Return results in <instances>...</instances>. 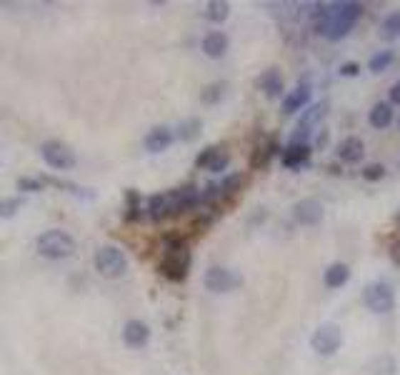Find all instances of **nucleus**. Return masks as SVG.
Here are the masks:
<instances>
[{"instance_id":"13","label":"nucleus","mask_w":400,"mask_h":375,"mask_svg":"<svg viewBox=\"0 0 400 375\" xmlns=\"http://www.w3.org/2000/svg\"><path fill=\"white\" fill-rule=\"evenodd\" d=\"M363 155H365V145L358 135L343 138L340 145H338V158L345 160V163H360Z\"/></svg>"},{"instance_id":"11","label":"nucleus","mask_w":400,"mask_h":375,"mask_svg":"<svg viewBox=\"0 0 400 375\" xmlns=\"http://www.w3.org/2000/svg\"><path fill=\"white\" fill-rule=\"evenodd\" d=\"M150 340V328L143 320H128L123 325V343L130 345V348H143Z\"/></svg>"},{"instance_id":"10","label":"nucleus","mask_w":400,"mask_h":375,"mask_svg":"<svg viewBox=\"0 0 400 375\" xmlns=\"http://www.w3.org/2000/svg\"><path fill=\"white\" fill-rule=\"evenodd\" d=\"M170 193V203H173V216H180L185 211H193L200 203V193L195 191L193 185H185L178 191H168Z\"/></svg>"},{"instance_id":"36","label":"nucleus","mask_w":400,"mask_h":375,"mask_svg":"<svg viewBox=\"0 0 400 375\" xmlns=\"http://www.w3.org/2000/svg\"><path fill=\"white\" fill-rule=\"evenodd\" d=\"M358 73H360V65H358V63H345V65H340V75H343V78H355Z\"/></svg>"},{"instance_id":"26","label":"nucleus","mask_w":400,"mask_h":375,"mask_svg":"<svg viewBox=\"0 0 400 375\" xmlns=\"http://www.w3.org/2000/svg\"><path fill=\"white\" fill-rule=\"evenodd\" d=\"M275 150H278V145H275L273 140H268L265 145H260L253 155V168H263V165H268V160L273 158Z\"/></svg>"},{"instance_id":"34","label":"nucleus","mask_w":400,"mask_h":375,"mask_svg":"<svg viewBox=\"0 0 400 375\" xmlns=\"http://www.w3.org/2000/svg\"><path fill=\"white\" fill-rule=\"evenodd\" d=\"M18 191H23V193H38V191H43V180L21 178V180H18Z\"/></svg>"},{"instance_id":"15","label":"nucleus","mask_w":400,"mask_h":375,"mask_svg":"<svg viewBox=\"0 0 400 375\" xmlns=\"http://www.w3.org/2000/svg\"><path fill=\"white\" fill-rule=\"evenodd\" d=\"M258 88L263 90V93H265L268 98L280 96V93L285 90V78H283V73H280L278 68L263 70V73H260V78H258Z\"/></svg>"},{"instance_id":"32","label":"nucleus","mask_w":400,"mask_h":375,"mask_svg":"<svg viewBox=\"0 0 400 375\" xmlns=\"http://www.w3.org/2000/svg\"><path fill=\"white\" fill-rule=\"evenodd\" d=\"M228 163H230V155H228L223 148H218V153L213 155L211 165H208L206 170H211V173H221V170H226V168H228Z\"/></svg>"},{"instance_id":"31","label":"nucleus","mask_w":400,"mask_h":375,"mask_svg":"<svg viewBox=\"0 0 400 375\" xmlns=\"http://www.w3.org/2000/svg\"><path fill=\"white\" fill-rule=\"evenodd\" d=\"M126 201H128L126 218H128V220H138V218H140V196H138L135 191H128L126 193Z\"/></svg>"},{"instance_id":"38","label":"nucleus","mask_w":400,"mask_h":375,"mask_svg":"<svg viewBox=\"0 0 400 375\" xmlns=\"http://www.w3.org/2000/svg\"><path fill=\"white\" fill-rule=\"evenodd\" d=\"M390 106H400V83L390 88Z\"/></svg>"},{"instance_id":"29","label":"nucleus","mask_w":400,"mask_h":375,"mask_svg":"<svg viewBox=\"0 0 400 375\" xmlns=\"http://www.w3.org/2000/svg\"><path fill=\"white\" fill-rule=\"evenodd\" d=\"M45 183H53V185H58V188H63V191L73 193V196H78V198H93V193H90V191H85V188H78V185H75V183H68V180L45 178Z\"/></svg>"},{"instance_id":"24","label":"nucleus","mask_w":400,"mask_h":375,"mask_svg":"<svg viewBox=\"0 0 400 375\" xmlns=\"http://www.w3.org/2000/svg\"><path fill=\"white\" fill-rule=\"evenodd\" d=\"M226 83H211L203 88V93H200V101L206 103V106H216V103L223 101V96H226Z\"/></svg>"},{"instance_id":"4","label":"nucleus","mask_w":400,"mask_h":375,"mask_svg":"<svg viewBox=\"0 0 400 375\" xmlns=\"http://www.w3.org/2000/svg\"><path fill=\"white\" fill-rule=\"evenodd\" d=\"M93 263H95V270H98L100 275H106V278H121L128 268L126 253H123L121 248H116V245H103V248H98Z\"/></svg>"},{"instance_id":"7","label":"nucleus","mask_w":400,"mask_h":375,"mask_svg":"<svg viewBox=\"0 0 400 375\" xmlns=\"http://www.w3.org/2000/svg\"><path fill=\"white\" fill-rule=\"evenodd\" d=\"M40 153H43V160L55 170H70L75 165V153L65 143H60V140H48V143H43Z\"/></svg>"},{"instance_id":"33","label":"nucleus","mask_w":400,"mask_h":375,"mask_svg":"<svg viewBox=\"0 0 400 375\" xmlns=\"http://www.w3.org/2000/svg\"><path fill=\"white\" fill-rule=\"evenodd\" d=\"M385 175V165H380V163H370V165H365V170H363V178L368 180V183H375V180H380Z\"/></svg>"},{"instance_id":"16","label":"nucleus","mask_w":400,"mask_h":375,"mask_svg":"<svg viewBox=\"0 0 400 375\" xmlns=\"http://www.w3.org/2000/svg\"><path fill=\"white\" fill-rule=\"evenodd\" d=\"M228 45H230V40H228V35L221 30H213L203 38V53H206L208 58H216V60L223 58V55L228 53Z\"/></svg>"},{"instance_id":"22","label":"nucleus","mask_w":400,"mask_h":375,"mask_svg":"<svg viewBox=\"0 0 400 375\" xmlns=\"http://www.w3.org/2000/svg\"><path fill=\"white\" fill-rule=\"evenodd\" d=\"M228 16H230V6L226 0H211L206 6V18L211 23H226Z\"/></svg>"},{"instance_id":"23","label":"nucleus","mask_w":400,"mask_h":375,"mask_svg":"<svg viewBox=\"0 0 400 375\" xmlns=\"http://www.w3.org/2000/svg\"><path fill=\"white\" fill-rule=\"evenodd\" d=\"M380 38H383V40H395V38H400V11L390 13L383 21V26H380Z\"/></svg>"},{"instance_id":"30","label":"nucleus","mask_w":400,"mask_h":375,"mask_svg":"<svg viewBox=\"0 0 400 375\" xmlns=\"http://www.w3.org/2000/svg\"><path fill=\"white\" fill-rule=\"evenodd\" d=\"M23 201L21 198H0V218H13L21 211Z\"/></svg>"},{"instance_id":"39","label":"nucleus","mask_w":400,"mask_h":375,"mask_svg":"<svg viewBox=\"0 0 400 375\" xmlns=\"http://www.w3.org/2000/svg\"><path fill=\"white\" fill-rule=\"evenodd\" d=\"M398 225H400V213H398Z\"/></svg>"},{"instance_id":"27","label":"nucleus","mask_w":400,"mask_h":375,"mask_svg":"<svg viewBox=\"0 0 400 375\" xmlns=\"http://www.w3.org/2000/svg\"><path fill=\"white\" fill-rule=\"evenodd\" d=\"M393 60H395L393 50H380V53H375L373 58H370V70H373V73H383Z\"/></svg>"},{"instance_id":"28","label":"nucleus","mask_w":400,"mask_h":375,"mask_svg":"<svg viewBox=\"0 0 400 375\" xmlns=\"http://www.w3.org/2000/svg\"><path fill=\"white\" fill-rule=\"evenodd\" d=\"M218 188H221V196H233V193H238L243 188V175L240 173L228 175L226 180H221V183H218Z\"/></svg>"},{"instance_id":"18","label":"nucleus","mask_w":400,"mask_h":375,"mask_svg":"<svg viewBox=\"0 0 400 375\" xmlns=\"http://www.w3.org/2000/svg\"><path fill=\"white\" fill-rule=\"evenodd\" d=\"M311 103V88H306V85H298V88L293 90V93H288L283 101V113L285 116H293V113H298L303 106H308Z\"/></svg>"},{"instance_id":"19","label":"nucleus","mask_w":400,"mask_h":375,"mask_svg":"<svg viewBox=\"0 0 400 375\" xmlns=\"http://www.w3.org/2000/svg\"><path fill=\"white\" fill-rule=\"evenodd\" d=\"M326 116H328V101L313 103V106L308 108L303 116H300V125L298 128H303V130H308V128H316ZM308 133H311V130H308Z\"/></svg>"},{"instance_id":"12","label":"nucleus","mask_w":400,"mask_h":375,"mask_svg":"<svg viewBox=\"0 0 400 375\" xmlns=\"http://www.w3.org/2000/svg\"><path fill=\"white\" fill-rule=\"evenodd\" d=\"M173 138H175V133L170 130L168 125H155L153 130L145 135V150L148 153H163V150L170 148Z\"/></svg>"},{"instance_id":"37","label":"nucleus","mask_w":400,"mask_h":375,"mask_svg":"<svg viewBox=\"0 0 400 375\" xmlns=\"http://www.w3.org/2000/svg\"><path fill=\"white\" fill-rule=\"evenodd\" d=\"M390 258H393L395 265H400V238L393 240V245H390Z\"/></svg>"},{"instance_id":"25","label":"nucleus","mask_w":400,"mask_h":375,"mask_svg":"<svg viewBox=\"0 0 400 375\" xmlns=\"http://www.w3.org/2000/svg\"><path fill=\"white\" fill-rule=\"evenodd\" d=\"M200 128H203L200 118H190V121L180 123V128H178V138H180V140H185V143H190V140H195V138L200 135Z\"/></svg>"},{"instance_id":"5","label":"nucleus","mask_w":400,"mask_h":375,"mask_svg":"<svg viewBox=\"0 0 400 375\" xmlns=\"http://www.w3.org/2000/svg\"><path fill=\"white\" fill-rule=\"evenodd\" d=\"M363 306L368 308V310L378 313V315L390 313L395 308V291L388 286V283H383V280H378V283H368L363 291Z\"/></svg>"},{"instance_id":"17","label":"nucleus","mask_w":400,"mask_h":375,"mask_svg":"<svg viewBox=\"0 0 400 375\" xmlns=\"http://www.w3.org/2000/svg\"><path fill=\"white\" fill-rule=\"evenodd\" d=\"M311 160V145L308 143H290L288 148L283 150V165L285 168H300Z\"/></svg>"},{"instance_id":"21","label":"nucleus","mask_w":400,"mask_h":375,"mask_svg":"<svg viewBox=\"0 0 400 375\" xmlns=\"http://www.w3.org/2000/svg\"><path fill=\"white\" fill-rule=\"evenodd\" d=\"M368 121H370V125L378 128V130L388 128L390 123H393V106H390V103H375Z\"/></svg>"},{"instance_id":"2","label":"nucleus","mask_w":400,"mask_h":375,"mask_svg":"<svg viewBox=\"0 0 400 375\" xmlns=\"http://www.w3.org/2000/svg\"><path fill=\"white\" fill-rule=\"evenodd\" d=\"M190 263H193V255H190L188 245L183 240H170L168 248H165L163 263H160V273L173 283H180V280L188 278Z\"/></svg>"},{"instance_id":"1","label":"nucleus","mask_w":400,"mask_h":375,"mask_svg":"<svg viewBox=\"0 0 400 375\" xmlns=\"http://www.w3.org/2000/svg\"><path fill=\"white\" fill-rule=\"evenodd\" d=\"M363 16V6L360 3H330V6H318L313 13V28L318 35L328 38V40H343L348 33L353 30V26Z\"/></svg>"},{"instance_id":"20","label":"nucleus","mask_w":400,"mask_h":375,"mask_svg":"<svg viewBox=\"0 0 400 375\" xmlns=\"http://www.w3.org/2000/svg\"><path fill=\"white\" fill-rule=\"evenodd\" d=\"M348 278H350V268H348L345 263L328 265L326 275H323V280H326L328 288H343L348 283Z\"/></svg>"},{"instance_id":"3","label":"nucleus","mask_w":400,"mask_h":375,"mask_svg":"<svg viewBox=\"0 0 400 375\" xmlns=\"http://www.w3.org/2000/svg\"><path fill=\"white\" fill-rule=\"evenodd\" d=\"M35 248L43 258L63 260L75 253V240H73V235H68L65 230H45L43 235H38Z\"/></svg>"},{"instance_id":"6","label":"nucleus","mask_w":400,"mask_h":375,"mask_svg":"<svg viewBox=\"0 0 400 375\" xmlns=\"http://www.w3.org/2000/svg\"><path fill=\"white\" fill-rule=\"evenodd\" d=\"M343 345V330L335 325V323H323L311 338V348L316 350L318 355L328 358V355H335Z\"/></svg>"},{"instance_id":"35","label":"nucleus","mask_w":400,"mask_h":375,"mask_svg":"<svg viewBox=\"0 0 400 375\" xmlns=\"http://www.w3.org/2000/svg\"><path fill=\"white\" fill-rule=\"evenodd\" d=\"M216 153H218L216 145L206 148V150H203V153L198 155V158H195V165H198V168H208V165H211V160H213V155H216Z\"/></svg>"},{"instance_id":"14","label":"nucleus","mask_w":400,"mask_h":375,"mask_svg":"<svg viewBox=\"0 0 400 375\" xmlns=\"http://www.w3.org/2000/svg\"><path fill=\"white\" fill-rule=\"evenodd\" d=\"M148 218L155 223L165 220V218H173V203H170V193H158V196H153L150 201H148V208H145Z\"/></svg>"},{"instance_id":"9","label":"nucleus","mask_w":400,"mask_h":375,"mask_svg":"<svg viewBox=\"0 0 400 375\" xmlns=\"http://www.w3.org/2000/svg\"><path fill=\"white\" fill-rule=\"evenodd\" d=\"M293 218L300 225H318L323 220V203L316 198H303L293 206Z\"/></svg>"},{"instance_id":"8","label":"nucleus","mask_w":400,"mask_h":375,"mask_svg":"<svg viewBox=\"0 0 400 375\" xmlns=\"http://www.w3.org/2000/svg\"><path fill=\"white\" fill-rule=\"evenodd\" d=\"M203 283H206V288L211 293H228V291H233V288L240 286V275L233 273V270H228V268H221V265H213V268L206 270Z\"/></svg>"}]
</instances>
